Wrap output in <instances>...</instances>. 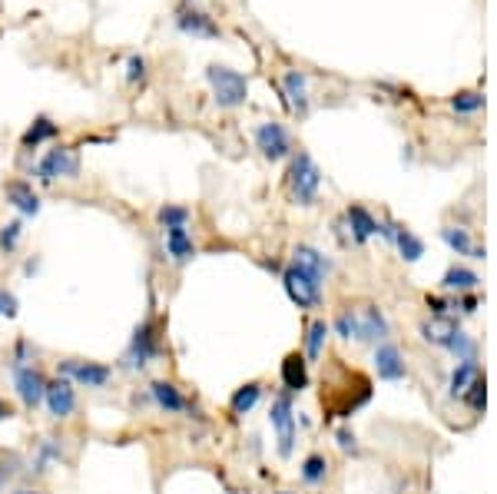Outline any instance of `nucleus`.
I'll return each mask as SVG.
<instances>
[{"mask_svg": "<svg viewBox=\"0 0 497 494\" xmlns=\"http://www.w3.org/2000/svg\"><path fill=\"white\" fill-rule=\"evenodd\" d=\"M146 77V60H143L140 53H133L130 60H126V83H140Z\"/></svg>", "mask_w": 497, "mask_h": 494, "instance_id": "obj_40", "label": "nucleus"}, {"mask_svg": "<svg viewBox=\"0 0 497 494\" xmlns=\"http://www.w3.org/2000/svg\"><path fill=\"white\" fill-rule=\"evenodd\" d=\"M282 286H285V296L292 299V306L299 309H318L322 306V282L302 269L289 266L282 272Z\"/></svg>", "mask_w": 497, "mask_h": 494, "instance_id": "obj_7", "label": "nucleus"}, {"mask_svg": "<svg viewBox=\"0 0 497 494\" xmlns=\"http://www.w3.org/2000/svg\"><path fill=\"white\" fill-rule=\"evenodd\" d=\"M17 296L7 292V288H0V319H17Z\"/></svg>", "mask_w": 497, "mask_h": 494, "instance_id": "obj_39", "label": "nucleus"}, {"mask_svg": "<svg viewBox=\"0 0 497 494\" xmlns=\"http://www.w3.org/2000/svg\"><path fill=\"white\" fill-rule=\"evenodd\" d=\"M14 371V391H17V402L27 408V412H37L43 405V391H47V375H43L37 365H21Z\"/></svg>", "mask_w": 497, "mask_h": 494, "instance_id": "obj_8", "label": "nucleus"}, {"mask_svg": "<svg viewBox=\"0 0 497 494\" xmlns=\"http://www.w3.org/2000/svg\"><path fill=\"white\" fill-rule=\"evenodd\" d=\"M67 462V452H63V442L60 438H53V435H47V438H41L37 442V454H33V462L27 471L33 474H47L51 471V464H60Z\"/></svg>", "mask_w": 497, "mask_h": 494, "instance_id": "obj_18", "label": "nucleus"}, {"mask_svg": "<svg viewBox=\"0 0 497 494\" xmlns=\"http://www.w3.org/2000/svg\"><path fill=\"white\" fill-rule=\"evenodd\" d=\"M322 189V169L315 166V160L308 153H299L289 166V196L299 206H312Z\"/></svg>", "mask_w": 497, "mask_h": 494, "instance_id": "obj_2", "label": "nucleus"}, {"mask_svg": "<svg viewBox=\"0 0 497 494\" xmlns=\"http://www.w3.org/2000/svg\"><path fill=\"white\" fill-rule=\"evenodd\" d=\"M336 442H338V448H342V452H355V448H358V444H355V435L348 432V428H338Z\"/></svg>", "mask_w": 497, "mask_h": 494, "instance_id": "obj_41", "label": "nucleus"}, {"mask_svg": "<svg viewBox=\"0 0 497 494\" xmlns=\"http://www.w3.org/2000/svg\"><path fill=\"white\" fill-rule=\"evenodd\" d=\"M269 425L275 432V452L279 458H292L295 452V405L289 391H279L272 398V408H269Z\"/></svg>", "mask_w": 497, "mask_h": 494, "instance_id": "obj_5", "label": "nucleus"}, {"mask_svg": "<svg viewBox=\"0 0 497 494\" xmlns=\"http://www.w3.org/2000/svg\"><path fill=\"white\" fill-rule=\"evenodd\" d=\"M299 478H302V484H325V478H328V462H325V454H308L302 464H299Z\"/></svg>", "mask_w": 497, "mask_h": 494, "instance_id": "obj_30", "label": "nucleus"}, {"mask_svg": "<svg viewBox=\"0 0 497 494\" xmlns=\"http://www.w3.org/2000/svg\"><path fill=\"white\" fill-rule=\"evenodd\" d=\"M189 219H193V213L186 206H176V203H166V206L156 213V223H160L162 229H179V226H189Z\"/></svg>", "mask_w": 497, "mask_h": 494, "instance_id": "obj_32", "label": "nucleus"}, {"mask_svg": "<svg viewBox=\"0 0 497 494\" xmlns=\"http://www.w3.org/2000/svg\"><path fill=\"white\" fill-rule=\"evenodd\" d=\"M279 494H295V491H279Z\"/></svg>", "mask_w": 497, "mask_h": 494, "instance_id": "obj_47", "label": "nucleus"}, {"mask_svg": "<svg viewBox=\"0 0 497 494\" xmlns=\"http://www.w3.org/2000/svg\"><path fill=\"white\" fill-rule=\"evenodd\" d=\"M292 266L302 269V272H308V276H315L318 282H325L328 272H332V262H328V259H325L315 246H295Z\"/></svg>", "mask_w": 497, "mask_h": 494, "instance_id": "obj_19", "label": "nucleus"}, {"mask_svg": "<svg viewBox=\"0 0 497 494\" xmlns=\"http://www.w3.org/2000/svg\"><path fill=\"white\" fill-rule=\"evenodd\" d=\"M328 335H332V325L325 319H315L308 322V329H305V359H322V352H325V342H328Z\"/></svg>", "mask_w": 497, "mask_h": 494, "instance_id": "obj_26", "label": "nucleus"}, {"mask_svg": "<svg viewBox=\"0 0 497 494\" xmlns=\"http://www.w3.org/2000/svg\"><path fill=\"white\" fill-rule=\"evenodd\" d=\"M11 418H14V405L0 395V422H11Z\"/></svg>", "mask_w": 497, "mask_h": 494, "instance_id": "obj_43", "label": "nucleus"}, {"mask_svg": "<svg viewBox=\"0 0 497 494\" xmlns=\"http://www.w3.org/2000/svg\"><path fill=\"white\" fill-rule=\"evenodd\" d=\"M150 402L166 415H183V412H193V402L186 398L183 391L176 389L173 381L166 379H156L150 381Z\"/></svg>", "mask_w": 497, "mask_h": 494, "instance_id": "obj_11", "label": "nucleus"}, {"mask_svg": "<svg viewBox=\"0 0 497 494\" xmlns=\"http://www.w3.org/2000/svg\"><path fill=\"white\" fill-rule=\"evenodd\" d=\"M162 246H166V256L173 266H186L196 259V242L193 236L186 233V226L179 229H162Z\"/></svg>", "mask_w": 497, "mask_h": 494, "instance_id": "obj_16", "label": "nucleus"}, {"mask_svg": "<svg viewBox=\"0 0 497 494\" xmlns=\"http://www.w3.org/2000/svg\"><path fill=\"white\" fill-rule=\"evenodd\" d=\"M345 219H348V229H352V239H355V242H368L372 236H378V226H382V223H378L365 206H358V203L355 206H348Z\"/></svg>", "mask_w": 497, "mask_h": 494, "instance_id": "obj_21", "label": "nucleus"}, {"mask_svg": "<svg viewBox=\"0 0 497 494\" xmlns=\"http://www.w3.org/2000/svg\"><path fill=\"white\" fill-rule=\"evenodd\" d=\"M282 385L289 395H299V391L308 389V359L302 352H289L282 359Z\"/></svg>", "mask_w": 497, "mask_h": 494, "instance_id": "obj_17", "label": "nucleus"}, {"mask_svg": "<svg viewBox=\"0 0 497 494\" xmlns=\"http://www.w3.org/2000/svg\"><path fill=\"white\" fill-rule=\"evenodd\" d=\"M447 352L455 355L457 361H474V352H477V345H474V339L471 335H465V332L457 329V335L451 339V345H447Z\"/></svg>", "mask_w": 497, "mask_h": 494, "instance_id": "obj_35", "label": "nucleus"}, {"mask_svg": "<svg viewBox=\"0 0 497 494\" xmlns=\"http://www.w3.org/2000/svg\"><path fill=\"white\" fill-rule=\"evenodd\" d=\"M166 322H162L160 312H146V319L133 329L130 345H126V355H123V369L130 371H146L156 359H162L166 352Z\"/></svg>", "mask_w": 497, "mask_h": 494, "instance_id": "obj_1", "label": "nucleus"}, {"mask_svg": "<svg viewBox=\"0 0 497 494\" xmlns=\"http://www.w3.org/2000/svg\"><path fill=\"white\" fill-rule=\"evenodd\" d=\"M262 381H245V385H239V389L233 391V398H229V412L233 415H249L259 405V398H262Z\"/></svg>", "mask_w": 497, "mask_h": 494, "instance_id": "obj_24", "label": "nucleus"}, {"mask_svg": "<svg viewBox=\"0 0 497 494\" xmlns=\"http://www.w3.org/2000/svg\"><path fill=\"white\" fill-rule=\"evenodd\" d=\"M14 494H47L43 488H14Z\"/></svg>", "mask_w": 497, "mask_h": 494, "instance_id": "obj_45", "label": "nucleus"}, {"mask_svg": "<svg viewBox=\"0 0 497 494\" xmlns=\"http://www.w3.org/2000/svg\"><path fill=\"white\" fill-rule=\"evenodd\" d=\"M60 136V126L53 124L51 116H37L27 130H23V136H21V146L23 150H37V146H43V143H51V140H57Z\"/></svg>", "mask_w": 497, "mask_h": 494, "instance_id": "obj_22", "label": "nucleus"}, {"mask_svg": "<svg viewBox=\"0 0 497 494\" xmlns=\"http://www.w3.org/2000/svg\"><path fill=\"white\" fill-rule=\"evenodd\" d=\"M23 471H27L23 454L14 452V448H0V488H7L11 481H17Z\"/></svg>", "mask_w": 497, "mask_h": 494, "instance_id": "obj_28", "label": "nucleus"}, {"mask_svg": "<svg viewBox=\"0 0 497 494\" xmlns=\"http://www.w3.org/2000/svg\"><path fill=\"white\" fill-rule=\"evenodd\" d=\"M465 402L474 408V412H484V402H487V391H484V379H477L471 389L465 391Z\"/></svg>", "mask_w": 497, "mask_h": 494, "instance_id": "obj_38", "label": "nucleus"}, {"mask_svg": "<svg viewBox=\"0 0 497 494\" xmlns=\"http://www.w3.org/2000/svg\"><path fill=\"white\" fill-rule=\"evenodd\" d=\"M355 319H358V339L362 342H372V345L388 342L391 325H388L385 312L378 309V306H362V309L355 312Z\"/></svg>", "mask_w": 497, "mask_h": 494, "instance_id": "obj_13", "label": "nucleus"}, {"mask_svg": "<svg viewBox=\"0 0 497 494\" xmlns=\"http://www.w3.org/2000/svg\"><path fill=\"white\" fill-rule=\"evenodd\" d=\"M176 27L183 33H189V37H206V41H216L219 37V23L209 17V14L196 11V7H179L176 11Z\"/></svg>", "mask_w": 497, "mask_h": 494, "instance_id": "obj_14", "label": "nucleus"}, {"mask_svg": "<svg viewBox=\"0 0 497 494\" xmlns=\"http://www.w3.org/2000/svg\"><path fill=\"white\" fill-rule=\"evenodd\" d=\"M451 106H455L457 114H477L481 106H484V96L474 90H467V93H457L455 100H451Z\"/></svg>", "mask_w": 497, "mask_h": 494, "instance_id": "obj_37", "label": "nucleus"}, {"mask_svg": "<svg viewBox=\"0 0 497 494\" xmlns=\"http://www.w3.org/2000/svg\"><path fill=\"white\" fill-rule=\"evenodd\" d=\"M391 242L398 246V252H401V259L405 262H418V259L425 256V242L411 233V229L405 226H395V233H391Z\"/></svg>", "mask_w": 497, "mask_h": 494, "instance_id": "obj_27", "label": "nucleus"}, {"mask_svg": "<svg viewBox=\"0 0 497 494\" xmlns=\"http://www.w3.org/2000/svg\"><path fill=\"white\" fill-rule=\"evenodd\" d=\"M4 199H7L21 216H37L43 206L41 196L33 193V186L27 183V179H11V183L4 186Z\"/></svg>", "mask_w": 497, "mask_h": 494, "instance_id": "obj_15", "label": "nucleus"}, {"mask_svg": "<svg viewBox=\"0 0 497 494\" xmlns=\"http://www.w3.org/2000/svg\"><path fill=\"white\" fill-rule=\"evenodd\" d=\"M441 239H445L447 246L455 249L457 256H474V259H484V252L471 242V236H467V229H457V226H445L441 229Z\"/></svg>", "mask_w": 497, "mask_h": 494, "instance_id": "obj_29", "label": "nucleus"}, {"mask_svg": "<svg viewBox=\"0 0 497 494\" xmlns=\"http://www.w3.org/2000/svg\"><path fill=\"white\" fill-rule=\"evenodd\" d=\"M428 309H431V316H447V309H451V306H447L445 299L431 296V299H428Z\"/></svg>", "mask_w": 497, "mask_h": 494, "instance_id": "obj_42", "label": "nucleus"}, {"mask_svg": "<svg viewBox=\"0 0 497 494\" xmlns=\"http://www.w3.org/2000/svg\"><path fill=\"white\" fill-rule=\"evenodd\" d=\"M481 379V369L477 361H457V369L451 371V381H447V395L451 398H465V391Z\"/></svg>", "mask_w": 497, "mask_h": 494, "instance_id": "obj_25", "label": "nucleus"}, {"mask_svg": "<svg viewBox=\"0 0 497 494\" xmlns=\"http://www.w3.org/2000/svg\"><path fill=\"white\" fill-rule=\"evenodd\" d=\"M461 306H465V312H467V316H471V312L477 309V302H474V299H465V302H461Z\"/></svg>", "mask_w": 497, "mask_h": 494, "instance_id": "obj_46", "label": "nucleus"}, {"mask_svg": "<svg viewBox=\"0 0 497 494\" xmlns=\"http://www.w3.org/2000/svg\"><path fill=\"white\" fill-rule=\"evenodd\" d=\"M33 359H37V345H33L27 335H21V339L14 342V349H11V369H21V365H33Z\"/></svg>", "mask_w": 497, "mask_h": 494, "instance_id": "obj_34", "label": "nucleus"}, {"mask_svg": "<svg viewBox=\"0 0 497 494\" xmlns=\"http://www.w3.org/2000/svg\"><path fill=\"white\" fill-rule=\"evenodd\" d=\"M336 335L338 339H345V342H352V339H358V319H355V312L352 309H345V312H338V319H336Z\"/></svg>", "mask_w": 497, "mask_h": 494, "instance_id": "obj_36", "label": "nucleus"}, {"mask_svg": "<svg viewBox=\"0 0 497 494\" xmlns=\"http://www.w3.org/2000/svg\"><path fill=\"white\" fill-rule=\"evenodd\" d=\"M375 371L382 381H405L408 365L395 342H378L375 345Z\"/></svg>", "mask_w": 497, "mask_h": 494, "instance_id": "obj_12", "label": "nucleus"}, {"mask_svg": "<svg viewBox=\"0 0 497 494\" xmlns=\"http://www.w3.org/2000/svg\"><path fill=\"white\" fill-rule=\"evenodd\" d=\"M41 183H57V179H77L80 176V156L73 146H53L41 156V163L33 169Z\"/></svg>", "mask_w": 497, "mask_h": 494, "instance_id": "obj_6", "label": "nucleus"}, {"mask_svg": "<svg viewBox=\"0 0 497 494\" xmlns=\"http://www.w3.org/2000/svg\"><path fill=\"white\" fill-rule=\"evenodd\" d=\"M206 80H209L216 104L223 106V110L243 106L245 96H249V80H245L239 70H233V67H219V63H213V67L206 70Z\"/></svg>", "mask_w": 497, "mask_h": 494, "instance_id": "obj_3", "label": "nucleus"}, {"mask_svg": "<svg viewBox=\"0 0 497 494\" xmlns=\"http://www.w3.org/2000/svg\"><path fill=\"white\" fill-rule=\"evenodd\" d=\"M43 405L51 412L53 422H67L77 412V385L67 379H47V391H43Z\"/></svg>", "mask_w": 497, "mask_h": 494, "instance_id": "obj_9", "label": "nucleus"}, {"mask_svg": "<svg viewBox=\"0 0 497 494\" xmlns=\"http://www.w3.org/2000/svg\"><path fill=\"white\" fill-rule=\"evenodd\" d=\"M455 335H457V322L451 319V316H431V322H421V339H425L428 345L447 349Z\"/></svg>", "mask_w": 497, "mask_h": 494, "instance_id": "obj_20", "label": "nucleus"}, {"mask_svg": "<svg viewBox=\"0 0 497 494\" xmlns=\"http://www.w3.org/2000/svg\"><path fill=\"white\" fill-rule=\"evenodd\" d=\"M282 87H285V96H289V106L299 110V114H305V110H308V80H305V73L285 70Z\"/></svg>", "mask_w": 497, "mask_h": 494, "instance_id": "obj_23", "label": "nucleus"}, {"mask_svg": "<svg viewBox=\"0 0 497 494\" xmlns=\"http://www.w3.org/2000/svg\"><path fill=\"white\" fill-rule=\"evenodd\" d=\"M21 239H23V223L21 219L4 223V226H0V252H4V256H14L17 246H21Z\"/></svg>", "mask_w": 497, "mask_h": 494, "instance_id": "obj_33", "label": "nucleus"}, {"mask_svg": "<svg viewBox=\"0 0 497 494\" xmlns=\"http://www.w3.org/2000/svg\"><path fill=\"white\" fill-rule=\"evenodd\" d=\"M57 375L73 381L77 389H106L113 379V365L93 359H63L57 361Z\"/></svg>", "mask_w": 497, "mask_h": 494, "instance_id": "obj_4", "label": "nucleus"}, {"mask_svg": "<svg viewBox=\"0 0 497 494\" xmlns=\"http://www.w3.org/2000/svg\"><path fill=\"white\" fill-rule=\"evenodd\" d=\"M37 269H41V262H37V259H27V266H23V276H33Z\"/></svg>", "mask_w": 497, "mask_h": 494, "instance_id": "obj_44", "label": "nucleus"}, {"mask_svg": "<svg viewBox=\"0 0 497 494\" xmlns=\"http://www.w3.org/2000/svg\"><path fill=\"white\" fill-rule=\"evenodd\" d=\"M477 282H481V279L465 266H451L445 272V279H441V286H445L447 292H471V288H477Z\"/></svg>", "mask_w": 497, "mask_h": 494, "instance_id": "obj_31", "label": "nucleus"}, {"mask_svg": "<svg viewBox=\"0 0 497 494\" xmlns=\"http://www.w3.org/2000/svg\"><path fill=\"white\" fill-rule=\"evenodd\" d=\"M255 146H259V153H262L265 160L279 163V160H285V156L292 153V136H289V130H285L282 124L269 120V124L255 126Z\"/></svg>", "mask_w": 497, "mask_h": 494, "instance_id": "obj_10", "label": "nucleus"}]
</instances>
